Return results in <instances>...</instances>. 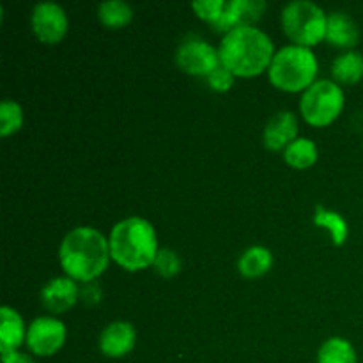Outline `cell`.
Masks as SVG:
<instances>
[{
  "instance_id": "cell-12",
  "label": "cell",
  "mask_w": 363,
  "mask_h": 363,
  "mask_svg": "<svg viewBox=\"0 0 363 363\" xmlns=\"http://www.w3.org/2000/svg\"><path fill=\"white\" fill-rule=\"evenodd\" d=\"M137 333L126 321H117L106 326L99 335V350L108 358H121L130 353L135 346Z\"/></svg>"
},
{
  "instance_id": "cell-18",
  "label": "cell",
  "mask_w": 363,
  "mask_h": 363,
  "mask_svg": "<svg viewBox=\"0 0 363 363\" xmlns=\"http://www.w3.org/2000/svg\"><path fill=\"white\" fill-rule=\"evenodd\" d=\"M284 160L294 169H308L318 160V147L308 138H296L284 149Z\"/></svg>"
},
{
  "instance_id": "cell-13",
  "label": "cell",
  "mask_w": 363,
  "mask_h": 363,
  "mask_svg": "<svg viewBox=\"0 0 363 363\" xmlns=\"http://www.w3.org/2000/svg\"><path fill=\"white\" fill-rule=\"evenodd\" d=\"M298 119L293 112H279L264 128V145L269 151H280L296 140Z\"/></svg>"
},
{
  "instance_id": "cell-4",
  "label": "cell",
  "mask_w": 363,
  "mask_h": 363,
  "mask_svg": "<svg viewBox=\"0 0 363 363\" xmlns=\"http://www.w3.org/2000/svg\"><path fill=\"white\" fill-rule=\"evenodd\" d=\"M269 82L277 89L298 92L314 84L318 74V59L307 46H284L269 64Z\"/></svg>"
},
{
  "instance_id": "cell-20",
  "label": "cell",
  "mask_w": 363,
  "mask_h": 363,
  "mask_svg": "<svg viewBox=\"0 0 363 363\" xmlns=\"http://www.w3.org/2000/svg\"><path fill=\"white\" fill-rule=\"evenodd\" d=\"M98 16L106 27L121 28L130 23L133 18V11L123 0H106L98 6Z\"/></svg>"
},
{
  "instance_id": "cell-5",
  "label": "cell",
  "mask_w": 363,
  "mask_h": 363,
  "mask_svg": "<svg viewBox=\"0 0 363 363\" xmlns=\"http://www.w3.org/2000/svg\"><path fill=\"white\" fill-rule=\"evenodd\" d=\"M326 14L314 2L294 0L282 11V27L298 46H314L326 35Z\"/></svg>"
},
{
  "instance_id": "cell-10",
  "label": "cell",
  "mask_w": 363,
  "mask_h": 363,
  "mask_svg": "<svg viewBox=\"0 0 363 363\" xmlns=\"http://www.w3.org/2000/svg\"><path fill=\"white\" fill-rule=\"evenodd\" d=\"M266 9L262 0H229L222 16L213 27L220 32H230L238 27H254L252 23L261 20Z\"/></svg>"
},
{
  "instance_id": "cell-7",
  "label": "cell",
  "mask_w": 363,
  "mask_h": 363,
  "mask_svg": "<svg viewBox=\"0 0 363 363\" xmlns=\"http://www.w3.org/2000/svg\"><path fill=\"white\" fill-rule=\"evenodd\" d=\"M176 62L181 69L197 77H209L222 64L218 50L197 35L183 39L176 52Z\"/></svg>"
},
{
  "instance_id": "cell-15",
  "label": "cell",
  "mask_w": 363,
  "mask_h": 363,
  "mask_svg": "<svg viewBox=\"0 0 363 363\" xmlns=\"http://www.w3.org/2000/svg\"><path fill=\"white\" fill-rule=\"evenodd\" d=\"M0 318H2V325H0V351H16V347H20L23 340L27 339L23 321H21L20 314L9 307L0 308Z\"/></svg>"
},
{
  "instance_id": "cell-14",
  "label": "cell",
  "mask_w": 363,
  "mask_h": 363,
  "mask_svg": "<svg viewBox=\"0 0 363 363\" xmlns=\"http://www.w3.org/2000/svg\"><path fill=\"white\" fill-rule=\"evenodd\" d=\"M326 39L333 46L340 48H351L360 39V30L353 18L346 13H332L326 20Z\"/></svg>"
},
{
  "instance_id": "cell-23",
  "label": "cell",
  "mask_w": 363,
  "mask_h": 363,
  "mask_svg": "<svg viewBox=\"0 0 363 363\" xmlns=\"http://www.w3.org/2000/svg\"><path fill=\"white\" fill-rule=\"evenodd\" d=\"M152 266H155V269L160 275L170 279V277H176L181 272V259L170 248H162V250H158V255H156Z\"/></svg>"
},
{
  "instance_id": "cell-25",
  "label": "cell",
  "mask_w": 363,
  "mask_h": 363,
  "mask_svg": "<svg viewBox=\"0 0 363 363\" xmlns=\"http://www.w3.org/2000/svg\"><path fill=\"white\" fill-rule=\"evenodd\" d=\"M206 78H208V84L211 85V89H215V91L218 92L229 91L234 84V74L230 73L223 64H220V66Z\"/></svg>"
},
{
  "instance_id": "cell-9",
  "label": "cell",
  "mask_w": 363,
  "mask_h": 363,
  "mask_svg": "<svg viewBox=\"0 0 363 363\" xmlns=\"http://www.w3.org/2000/svg\"><path fill=\"white\" fill-rule=\"evenodd\" d=\"M32 28L43 43L55 45L66 35L67 16L55 2H41L34 7L30 18Z\"/></svg>"
},
{
  "instance_id": "cell-2",
  "label": "cell",
  "mask_w": 363,
  "mask_h": 363,
  "mask_svg": "<svg viewBox=\"0 0 363 363\" xmlns=\"http://www.w3.org/2000/svg\"><path fill=\"white\" fill-rule=\"evenodd\" d=\"M220 62L238 77L261 74L272 64L273 43L255 27H238L227 32L220 43Z\"/></svg>"
},
{
  "instance_id": "cell-24",
  "label": "cell",
  "mask_w": 363,
  "mask_h": 363,
  "mask_svg": "<svg viewBox=\"0 0 363 363\" xmlns=\"http://www.w3.org/2000/svg\"><path fill=\"white\" fill-rule=\"evenodd\" d=\"M225 4V0H197V2L191 4V7H194L199 18L215 25L220 20V16H222Z\"/></svg>"
},
{
  "instance_id": "cell-26",
  "label": "cell",
  "mask_w": 363,
  "mask_h": 363,
  "mask_svg": "<svg viewBox=\"0 0 363 363\" xmlns=\"http://www.w3.org/2000/svg\"><path fill=\"white\" fill-rule=\"evenodd\" d=\"M0 353H2L4 363H34V360H32L28 354L18 353V351L4 350V351H0Z\"/></svg>"
},
{
  "instance_id": "cell-1",
  "label": "cell",
  "mask_w": 363,
  "mask_h": 363,
  "mask_svg": "<svg viewBox=\"0 0 363 363\" xmlns=\"http://www.w3.org/2000/svg\"><path fill=\"white\" fill-rule=\"evenodd\" d=\"M59 255L69 279L91 282L108 266V240L92 227H77L66 234Z\"/></svg>"
},
{
  "instance_id": "cell-21",
  "label": "cell",
  "mask_w": 363,
  "mask_h": 363,
  "mask_svg": "<svg viewBox=\"0 0 363 363\" xmlns=\"http://www.w3.org/2000/svg\"><path fill=\"white\" fill-rule=\"evenodd\" d=\"M314 223L315 225L326 227V229L332 230L333 243H335L337 247H340V245L346 243L347 223H346V220L339 215V213L328 211V209H325L323 206H318V208H315Z\"/></svg>"
},
{
  "instance_id": "cell-19",
  "label": "cell",
  "mask_w": 363,
  "mask_h": 363,
  "mask_svg": "<svg viewBox=\"0 0 363 363\" xmlns=\"http://www.w3.org/2000/svg\"><path fill=\"white\" fill-rule=\"evenodd\" d=\"M318 363H357V351L346 339L332 337L319 350Z\"/></svg>"
},
{
  "instance_id": "cell-6",
  "label": "cell",
  "mask_w": 363,
  "mask_h": 363,
  "mask_svg": "<svg viewBox=\"0 0 363 363\" xmlns=\"http://www.w3.org/2000/svg\"><path fill=\"white\" fill-rule=\"evenodd\" d=\"M344 108V92L335 82L318 80L301 96L300 110L312 126H326L339 117Z\"/></svg>"
},
{
  "instance_id": "cell-3",
  "label": "cell",
  "mask_w": 363,
  "mask_h": 363,
  "mask_svg": "<svg viewBox=\"0 0 363 363\" xmlns=\"http://www.w3.org/2000/svg\"><path fill=\"white\" fill-rule=\"evenodd\" d=\"M110 257L128 272L149 268L158 255L155 227L144 218L131 216L112 229L108 238Z\"/></svg>"
},
{
  "instance_id": "cell-16",
  "label": "cell",
  "mask_w": 363,
  "mask_h": 363,
  "mask_svg": "<svg viewBox=\"0 0 363 363\" xmlns=\"http://www.w3.org/2000/svg\"><path fill=\"white\" fill-rule=\"evenodd\" d=\"M332 74L339 84L353 85L363 78V55L360 52H346L332 64Z\"/></svg>"
},
{
  "instance_id": "cell-22",
  "label": "cell",
  "mask_w": 363,
  "mask_h": 363,
  "mask_svg": "<svg viewBox=\"0 0 363 363\" xmlns=\"http://www.w3.org/2000/svg\"><path fill=\"white\" fill-rule=\"evenodd\" d=\"M21 123H23L21 106L16 101L4 99L0 103V135L7 137V135L14 133V131L20 130Z\"/></svg>"
},
{
  "instance_id": "cell-8",
  "label": "cell",
  "mask_w": 363,
  "mask_h": 363,
  "mask_svg": "<svg viewBox=\"0 0 363 363\" xmlns=\"http://www.w3.org/2000/svg\"><path fill=\"white\" fill-rule=\"evenodd\" d=\"M66 340V328L55 318H38L27 330L28 350L38 357H52Z\"/></svg>"
},
{
  "instance_id": "cell-11",
  "label": "cell",
  "mask_w": 363,
  "mask_h": 363,
  "mask_svg": "<svg viewBox=\"0 0 363 363\" xmlns=\"http://www.w3.org/2000/svg\"><path fill=\"white\" fill-rule=\"evenodd\" d=\"M78 300V287L69 277L52 279L41 291V301L53 314H64Z\"/></svg>"
},
{
  "instance_id": "cell-17",
  "label": "cell",
  "mask_w": 363,
  "mask_h": 363,
  "mask_svg": "<svg viewBox=\"0 0 363 363\" xmlns=\"http://www.w3.org/2000/svg\"><path fill=\"white\" fill-rule=\"evenodd\" d=\"M273 264V255L268 248L264 247H252L241 255L238 262V269L247 279H255L269 272Z\"/></svg>"
}]
</instances>
